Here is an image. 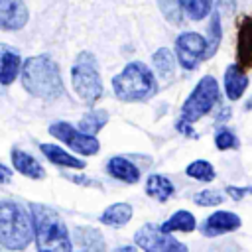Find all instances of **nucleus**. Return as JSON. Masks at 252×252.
<instances>
[{"mask_svg":"<svg viewBox=\"0 0 252 252\" xmlns=\"http://www.w3.org/2000/svg\"><path fill=\"white\" fill-rule=\"evenodd\" d=\"M30 215L33 222V238L37 250H57V252H69L73 248L69 230L65 226V220L55 213L53 209L45 205H30Z\"/></svg>","mask_w":252,"mask_h":252,"instance_id":"obj_2","label":"nucleus"},{"mask_svg":"<svg viewBox=\"0 0 252 252\" xmlns=\"http://www.w3.org/2000/svg\"><path fill=\"white\" fill-rule=\"evenodd\" d=\"M240 224H242V220H240V217L236 213H230V211H215L201 224V232H203V236L213 238V236H220V234L232 232Z\"/></svg>","mask_w":252,"mask_h":252,"instance_id":"obj_10","label":"nucleus"},{"mask_svg":"<svg viewBox=\"0 0 252 252\" xmlns=\"http://www.w3.org/2000/svg\"><path fill=\"white\" fill-rule=\"evenodd\" d=\"M106 171L118 179V181H124V183H138L140 181V169L126 158L122 156H114L106 161Z\"/></svg>","mask_w":252,"mask_h":252,"instance_id":"obj_16","label":"nucleus"},{"mask_svg":"<svg viewBox=\"0 0 252 252\" xmlns=\"http://www.w3.org/2000/svg\"><path fill=\"white\" fill-rule=\"evenodd\" d=\"M219 2V6H222L224 10H232L234 6H236V0H217Z\"/></svg>","mask_w":252,"mask_h":252,"instance_id":"obj_32","label":"nucleus"},{"mask_svg":"<svg viewBox=\"0 0 252 252\" xmlns=\"http://www.w3.org/2000/svg\"><path fill=\"white\" fill-rule=\"evenodd\" d=\"M112 91L124 102H144L158 93V79L148 65L132 61L112 79Z\"/></svg>","mask_w":252,"mask_h":252,"instance_id":"obj_3","label":"nucleus"},{"mask_svg":"<svg viewBox=\"0 0 252 252\" xmlns=\"http://www.w3.org/2000/svg\"><path fill=\"white\" fill-rule=\"evenodd\" d=\"M12 163H14L16 171H20L26 177H32V179L45 177V169L41 167V163L33 156H30L28 152H24L20 148H12Z\"/></svg>","mask_w":252,"mask_h":252,"instance_id":"obj_15","label":"nucleus"},{"mask_svg":"<svg viewBox=\"0 0 252 252\" xmlns=\"http://www.w3.org/2000/svg\"><path fill=\"white\" fill-rule=\"evenodd\" d=\"M193 201L197 205H201V207H217V205H220L224 201V197L219 191H215V189H205V191L195 193Z\"/></svg>","mask_w":252,"mask_h":252,"instance_id":"obj_28","label":"nucleus"},{"mask_svg":"<svg viewBox=\"0 0 252 252\" xmlns=\"http://www.w3.org/2000/svg\"><path fill=\"white\" fill-rule=\"evenodd\" d=\"M28 6L24 0H0V30L16 32L28 24Z\"/></svg>","mask_w":252,"mask_h":252,"instance_id":"obj_11","label":"nucleus"},{"mask_svg":"<svg viewBox=\"0 0 252 252\" xmlns=\"http://www.w3.org/2000/svg\"><path fill=\"white\" fill-rule=\"evenodd\" d=\"M108 112L106 110H102V108H96V110H89L81 120H79V130H83V132H87V134H96V132H100L104 126H106V122H108Z\"/></svg>","mask_w":252,"mask_h":252,"instance_id":"obj_23","label":"nucleus"},{"mask_svg":"<svg viewBox=\"0 0 252 252\" xmlns=\"http://www.w3.org/2000/svg\"><path fill=\"white\" fill-rule=\"evenodd\" d=\"M33 238V222L28 211L14 201H0V246L24 250Z\"/></svg>","mask_w":252,"mask_h":252,"instance_id":"obj_4","label":"nucleus"},{"mask_svg":"<svg viewBox=\"0 0 252 252\" xmlns=\"http://www.w3.org/2000/svg\"><path fill=\"white\" fill-rule=\"evenodd\" d=\"M185 173H187L191 179L205 181V183H209V181L215 179V167H213L209 161H205V159H195V161H191V163L187 165Z\"/></svg>","mask_w":252,"mask_h":252,"instance_id":"obj_25","label":"nucleus"},{"mask_svg":"<svg viewBox=\"0 0 252 252\" xmlns=\"http://www.w3.org/2000/svg\"><path fill=\"white\" fill-rule=\"evenodd\" d=\"M49 134L53 138H57L59 142L67 144L71 150H75L81 156H94L100 150V144L93 134H87V132L71 126L69 122H53L49 126Z\"/></svg>","mask_w":252,"mask_h":252,"instance_id":"obj_7","label":"nucleus"},{"mask_svg":"<svg viewBox=\"0 0 252 252\" xmlns=\"http://www.w3.org/2000/svg\"><path fill=\"white\" fill-rule=\"evenodd\" d=\"M248 89V75L244 73V67L240 65H228L224 71V91L230 100L242 98V94Z\"/></svg>","mask_w":252,"mask_h":252,"instance_id":"obj_14","label":"nucleus"},{"mask_svg":"<svg viewBox=\"0 0 252 252\" xmlns=\"http://www.w3.org/2000/svg\"><path fill=\"white\" fill-rule=\"evenodd\" d=\"M152 63H154V69L158 73V77L161 81H169L175 73V59H173V53L167 49V47H159L154 55H152Z\"/></svg>","mask_w":252,"mask_h":252,"instance_id":"obj_22","label":"nucleus"},{"mask_svg":"<svg viewBox=\"0 0 252 252\" xmlns=\"http://www.w3.org/2000/svg\"><path fill=\"white\" fill-rule=\"evenodd\" d=\"M12 181V169L6 167L4 163H0V185H6Z\"/></svg>","mask_w":252,"mask_h":252,"instance_id":"obj_31","label":"nucleus"},{"mask_svg":"<svg viewBox=\"0 0 252 252\" xmlns=\"http://www.w3.org/2000/svg\"><path fill=\"white\" fill-rule=\"evenodd\" d=\"M158 6L161 10V14L165 16L167 22L171 24H181V4L179 0H158Z\"/></svg>","mask_w":252,"mask_h":252,"instance_id":"obj_27","label":"nucleus"},{"mask_svg":"<svg viewBox=\"0 0 252 252\" xmlns=\"http://www.w3.org/2000/svg\"><path fill=\"white\" fill-rule=\"evenodd\" d=\"M130 219H132V207L128 203H112L100 215V222L114 228L124 226L126 222H130Z\"/></svg>","mask_w":252,"mask_h":252,"instance_id":"obj_20","label":"nucleus"},{"mask_svg":"<svg viewBox=\"0 0 252 252\" xmlns=\"http://www.w3.org/2000/svg\"><path fill=\"white\" fill-rule=\"evenodd\" d=\"M173 191H175V187H173V183H171L165 175L152 173V175L146 179V193H148L152 199H156V201L165 203V201L173 195Z\"/></svg>","mask_w":252,"mask_h":252,"instance_id":"obj_19","label":"nucleus"},{"mask_svg":"<svg viewBox=\"0 0 252 252\" xmlns=\"http://www.w3.org/2000/svg\"><path fill=\"white\" fill-rule=\"evenodd\" d=\"M215 146H217V150H234V148H238V138L230 132V130H226V128H220L219 132H217V136H215Z\"/></svg>","mask_w":252,"mask_h":252,"instance_id":"obj_29","label":"nucleus"},{"mask_svg":"<svg viewBox=\"0 0 252 252\" xmlns=\"http://www.w3.org/2000/svg\"><path fill=\"white\" fill-rule=\"evenodd\" d=\"M22 85L37 98H57L63 94V81L57 63L47 55H33L22 63Z\"/></svg>","mask_w":252,"mask_h":252,"instance_id":"obj_1","label":"nucleus"},{"mask_svg":"<svg viewBox=\"0 0 252 252\" xmlns=\"http://www.w3.org/2000/svg\"><path fill=\"white\" fill-rule=\"evenodd\" d=\"M134 242L138 248L148 250V252H173V250L183 252V250H187L185 244L177 242L169 232H163L161 228H158L152 222L140 226L134 232Z\"/></svg>","mask_w":252,"mask_h":252,"instance_id":"obj_9","label":"nucleus"},{"mask_svg":"<svg viewBox=\"0 0 252 252\" xmlns=\"http://www.w3.org/2000/svg\"><path fill=\"white\" fill-rule=\"evenodd\" d=\"M236 61L240 67H252V18L242 16L238 22V35H236Z\"/></svg>","mask_w":252,"mask_h":252,"instance_id":"obj_12","label":"nucleus"},{"mask_svg":"<svg viewBox=\"0 0 252 252\" xmlns=\"http://www.w3.org/2000/svg\"><path fill=\"white\" fill-rule=\"evenodd\" d=\"M175 53L179 65L187 71H193L197 69L199 61L207 59V37L197 32L179 33L175 39Z\"/></svg>","mask_w":252,"mask_h":252,"instance_id":"obj_8","label":"nucleus"},{"mask_svg":"<svg viewBox=\"0 0 252 252\" xmlns=\"http://www.w3.org/2000/svg\"><path fill=\"white\" fill-rule=\"evenodd\" d=\"M219 100V83L215 81V77L205 75L195 89L191 91V94L185 98L183 106H181V118L187 120L189 124L201 120L205 114H209L213 110V106Z\"/></svg>","mask_w":252,"mask_h":252,"instance_id":"obj_6","label":"nucleus"},{"mask_svg":"<svg viewBox=\"0 0 252 252\" xmlns=\"http://www.w3.org/2000/svg\"><path fill=\"white\" fill-rule=\"evenodd\" d=\"M226 195L234 201H240L242 197L246 195H252V187H234V185H228L226 187Z\"/></svg>","mask_w":252,"mask_h":252,"instance_id":"obj_30","label":"nucleus"},{"mask_svg":"<svg viewBox=\"0 0 252 252\" xmlns=\"http://www.w3.org/2000/svg\"><path fill=\"white\" fill-rule=\"evenodd\" d=\"M219 45H220V18L219 14H213L209 24V35H207V59L215 55Z\"/></svg>","mask_w":252,"mask_h":252,"instance_id":"obj_26","label":"nucleus"},{"mask_svg":"<svg viewBox=\"0 0 252 252\" xmlns=\"http://www.w3.org/2000/svg\"><path fill=\"white\" fill-rule=\"evenodd\" d=\"M22 71V57L12 45L0 43V85H10Z\"/></svg>","mask_w":252,"mask_h":252,"instance_id":"obj_13","label":"nucleus"},{"mask_svg":"<svg viewBox=\"0 0 252 252\" xmlns=\"http://www.w3.org/2000/svg\"><path fill=\"white\" fill-rule=\"evenodd\" d=\"M73 238H75L77 246L83 250H104L106 248L100 230H96L93 226H75Z\"/></svg>","mask_w":252,"mask_h":252,"instance_id":"obj_18","label":"nucleus"},{"mask_svg":"<svg viewBox=\"0 0 252 252\" xmlns=\"http://www.w3.org/2000/svg\"><path fill=\"white\" fill-rule=\"evenodd\" d=\"M71 83L77 96L87 104H94L102 96V79L91 51H81L77 55L71 67Z\"/></svg>","mask_w":252,"mask_h":252,"instance_id":"obj_5","label":"nucleus"},{"mask_svg":"<svg viewBox=\"0 0 252 252\" xmlns=\"http://www.w3.org/2000/svg\"><path fill=\"white\" fill-rule=\"evenodd\" d=\"M163 232H175V230H181V232H193L197 228V219L193 213L189 211H175L161 226H159Z\"/></svg>","mask_w":252,"mask_h":252,"instance_id":"obj_21","label":"nucleus"},{"mask_svg":"<svg viewBox=\"0 0 252 252\" xmlns=\"http://www.w3.org/2000/svg\"><path fill=\"white\" fill-rule=\"evenodd\" d=\"M39 150L41 154L55 165H63V167H73V169H83L85 167V161L67 154L63 148L55 146V144H39Z\"/></svg>","mask_w":252,"mask_h":252,"instance_id":"obj_17","label":"nucleus"},{"mask_svg":"<svg viewBox=\"0 0 252 252\" xmlns=\"http://www.w3.org/2000/svg\"><path fill=\"white\" fill-rule=\"evenodd\" d=\"M181 4V10L195 22L203 20L205 16L211 14V8H213V2L211 0H179Z\"/></svg>","mask_w":252,"mask_h":252,"instance_id":"obj_24","label":"nucleus"}]
</instances>
